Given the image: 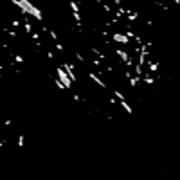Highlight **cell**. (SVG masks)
<instances>
[{
  "label": "cell",
  "instance_id": "1",
  "mask_svg": "<svg viewBox=\"0 0 180 180\" xmlns=\"http://www.w3.org/2000/svg\"><path fill=\"white\" fill-rule=\"evenodd\" d=\"M13 6H16L22 11V15H29L32 18H36L38 22H43V13L40 7H36L32 4V0H11Z\"/></svg>",
  "mask_w": 180,
  "mask_h": 180
},
{
  "label": "cell",
  "instance_id": "2",
  "mask_svg": "<svg viewBox=\"0 0 180 180\" xmlns=\"http://www.w3.org/2000/svg\"><path fill=\"white\" fill-rule=\"evenodd\" d=\"M54 72H56V76H58V79H60V81H61V83L65 85V88H67V90H70V88H72V85H74V83H72V79H70L69 72L65 70L61 65H58Z\"/></svg>",
  "mask_w": 180,
  "mask_h": 180
},
{
  "label": "cell",
  "instance_id": "3",
  "mask_svg": "<svg viewBox=\"0 0 180 180\" xmlns=\"http://www.w3.org/2000/svg\"><path fill=\"white\" fill-rule=\"evenodd\" d=\"M112 92H114V97H115L117 101H119V105H121V106H123V108H124V112H126L128 115H132V114H133V108H132V105L128 103L126 95L123 94L121 90H117V88H114Z\"/></svg>",
  "mask_w": 180,
  "mask_h": 180
},
{
  "label": "cell",
  "instance_id": "4",
  "mask_svg": "<svg viewBox=\"0 0 180 180\" xmlns=\"http://www.w3.org/2000/svg\"><path fill=\"white\" fill-rule=\"evenodd\" d=\"M110 42L117 43V45H130L132 43V38L128 36L126 32H121V31H115L110 34Z\"/></svg>",
  "mask_w": 180,
  "mask_h": 180
},
{
  "label": "cell",
  "instance_id": "5",
  "mask_svg": "<svg viewBox=\"0 0 180 180\" xmlns=\"http://www.w3.org/2000/svg\"><path fill=\"white\" fill-rule=\"evenodd\" d=\"M88 79H90L92 83H95V85L99 86L101 90H108V85H106L105 81H103V79H101L97 74H95V72H88Z\"/></svg>",
  "mask_w": 180,
  "mask_h": 180
},
{
  "label": "cell",
  "instance_id": "6",
  "mask_svg": "<svg viewBox=\"0 0 180 180\" xmlns=\"http://www.w3.org/2000/svg\"><path fill=\"white\" fill-rule=\"evenodd\" d=\"M52 81H54V85L58 86L60 90H67V88H65V85L61 83V81H60V79H58V76H54V77H52Z\"/></svg>",
  "mask_w": 180,
  "mask_h": 180
},
{
  "label": "cell",
  "instance_id": "7",
  "mask_svg": "<svg viewBox=\"0 0 180 180\" xmlns=\"http://www.w3.org/2000/svg\"><path fill=\"white\" fill-rule=\"evenodd\" d=\"M23 142H25V137H23V135L20 133V135H18V146H20V148L23 146Z\"/></svg>",
  "mask_w": 180,
  "mask_h": 180
}]
</instances>
